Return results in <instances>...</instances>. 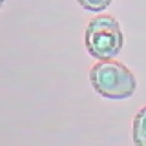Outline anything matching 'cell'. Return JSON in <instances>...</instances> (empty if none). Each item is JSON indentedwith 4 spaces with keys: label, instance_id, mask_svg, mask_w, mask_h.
Wrapping results in <instances>:
<instances>
[{
    "label": "cell",
    "instance_id": "obj_1",
    "mask_svg": "<svg viewBox=\"0 0 146 146\" xmlns=\"http://www.w3.org/2000/svg\"><path fill=\"white\" fill-rule=\"evenodd\" d=\"M94 89L103 97L123 99L132 96L136 89L133 74L123 64L115 60L97 63L89 73Z\"/></svg>",
    "mask_w": 146,
    "mask_h": 146
},
{
    "label": "cell",
    "instance_id": "obj_2",
    "mask_svg": "<svg viewBox=\"0 0 146 146\" xmlns=\"http://www.w3.org/2000/svg\"><path fill=\"white\" fill-rule=\"evenodd\" d=\"M84 42L87 50L92 57L100 60H110L122 49L123 33L114 17L102 15L89 22Z\"/></svg>",
    "mask_w": 146,
    "mask_h": 146
},
{
    "label": "cell",
    "instance_id": "obj_3",
    "mask_svg": "<svg viewBox=\"0 0 146 146\" xmlns=\"http://www.w3.org/2000/svg\"><path fill=\"white\" fill-rule=\"evenodd\" d=\"M132 138L136 146H146V106H144L135 116Z\"/></svg>",
    "mask_w": 146,
    "mask_h": 146
},
{
    "label": "cell",
    "instance_id": "obj_4",
    "mask_svg": "<svg viewBox=\"0 0 146 146\" xmlns=\"http://www.w3.org/2000/svg\"><path fill=\"white\" fill-rule=\"evenodd\" d=\"M112 0H78V2L87 10L90 11H102L104 10Z\"/></svg>",
    "mask_w": 146,
    "mask_h": 146
},
{
    "label": "cell",
    "instance_id": "obj_5",
    "mask_svg": "<svg viewBox=\"0 0 146 146\" xmlns=\"http://www.w3.org/2000/svg\"><path fill=\"white\" fill-rule=\"evenodd\" d=\"M3 2H5V0H0V7L2 6V3H3Z\"/></svg>",
    "mask_w": 146,
    "mask_h": 146
}]
</instances>
